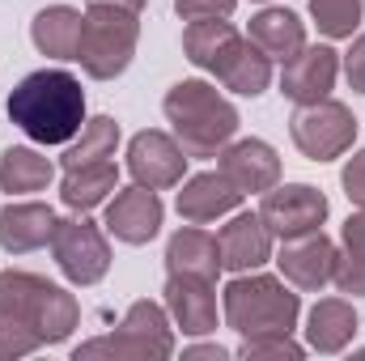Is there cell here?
<instances>
[{
  "mask_svg": "<svg viewBox=\"0 0 365 361\" xmlns=\"http://www.w3.org/2000/svg\"><path fill=\"white\" fill-rule=\"evenodd\" d=\"M56 230V208L30 195H9L0 204V251L4 255H30L51 243Z\"/></svg>",
  "mask_w": 365,
  "mask_h": 361,
  "instance_id": "ac0fdd59",
  "label": "cell"
},
{
  "mask_svg": "<svg viewBox=\"0 0 365 361\" xmlns=\"http://www.w3.org/2000/svg\"><path fill=\"white\" fill-rule=\"evenodd\" d=\"M365 17V0H310V21L327 43L353 39Z\"/></svg>",
  "mask_w": 365,
  "mask_h": 361,
  "instance_id": "f1b7e54d",
  "label": "cell"
},
{
  "mask_svg": "<svg viewBox=\"0 0 365 361\" xmlns=\"http://www.w3.org/2000/svg\"><path fill=\"white\" fill-rule=\"evenodd\" d=\"M238 43H242V34L234 30L230 17H195V21L182 26V56H187L191 68H200L208 77L225 64V56Z\"/></svg>",
  "mask_w": 365,
  "mask_h": 361,
  "instance_id": "603a6c76",
  "label": "cell"
},
{
  "mask_svg": "<svg viewBox=\"0 0 365 361\" xmlns=\"http://www.w3.org/2000/svg\"><path fill=\"white\" fill-rule=\"evenodd\" d=\"M162 306L170 310V323H175V332H182V336H212L217 323H221L217 280H200V276H175V272H166Z\"/></svg>",
  "mask_w": 365,
  "mask_h": 361,
  "instance_id": "4fadbf2b",
  "label": "cell"
},
{
  "mask_svg": "<svg viewBox=\"0 0 365 361\" xmlns=\"http://www.w3.org/2000/svg\"><path fill=\"white\" fill-rule=\"evenodd\" d=\"M272 60L242 34V43L225 56V64L212 73L217 77V86L230 93H238V98H259V93H268V86H272Z\"/></svg>",
  "mask_w": 365,
  "mask_h": 361,
  "instance_id": "d4e9b609",
  "label": "cell"
},
{
  "mask_svg": "<svg viewBox=\"0 0 365 361\" xmlns=\"http://www.w3.org/2000/svg\"><path fill=\"white\" fill-rule=\"evenodd\" d=\"M115 191H119V166L115 162H98V166H81V171L60 175V204L68 213H93Z\"/></svg>",
  "mask_w": 365,
  "mask_h": 361,
  "instance_id": "484cf974",
  "label": "cell"
},
{
  "mask_svg": "<svg viewBox=\"0 0 365 361\" xmlns=\"http://www.w3.org/2000/svg\"><path fill=\"white\" fill-rule=\"evenodd\" d=\"M242 200L247 195L225 179L221 171H200V175L179 183L175 208H179L182 221H191V225H212V221H225L230 213H238Z\"/></svg>",
  "mask_w": 365,
  "mask_h": 361,
  "instance_id": "e0dca14e",
  "label": "cell"
},
{
  "mask_svg": "<svg viewBox=\"0 0 365 361\" xmlns=\"http://www.w3.org/2000/svg\"><path fill=\"white\" fill-rule=\"evenodd\" d=\"M119 141H123L119 123L110 115H93V119H86V128L64 145L60 171H81V166H98V162H115Z\"/></svg>",
  "mask_w": 365,
  "mask_h": 361,
  "instance_id": "4316f807",
  "label": "cell"
},
{
  "mask_svg": "<svg viewBox=\"0 0 365 361\" xmlns=\"http://www.w3.org/2000/svg\"><path fill=\"white\" fill-rule=\"evenodd\" d=\"M331 285L344 298H365V208L349 213V221L340 225V243H336V272Z\"/></svg>",
  "mask_w": 365,
  "mask_h": 361,
  "instance_id": "83f0119b",
  "label": "cell"
},
{
  "mask_svg": "<svg viewBox=\"0 0 365 361\" xmlns=\"http://www.w3.org/2000/svg\"><path fill=\"white\" fill-rule=\"evenodd\" d=\"M255 4H268V0H255Z\"/></svg>",
  "mask_w": 365,
  "mask_h": 361,
  "instance_id": "8d00e7d4",
  "label": "cell"
},
{
  "mask_svg": "<svg viewBox=\"0 0 365 361\" xmlns=\"http://www.w3.org/2000/svg\"><path fill=\"white\" fill-rule=\"evenodd\" d=\"M182 357H208V361H225V357H230V349H225V345H217V340H208V345H182Z\"/></svg>",
  "mask_w": 365,
  "mask_h": 361,
  "instance_id": "e575fe53",
  "label": "cell"
},
{
  "mask_svg": "<svg viewBox=\"0 0 365 361\" xmlns=\"http://www.w3.org/2000/svg\"><path fill=\"white\" fill-rule=\"evenodd\" d=\"M289 141L306 162H336L357 145V115L340 98H319L302 102L289 115Z\"/></svg>",
  "mask_w": 365,
  "mask_h": 361,
  "instance_id": "52a82bcc",
  "label": "cell"
},
{
  "mask_svg": "<svg viewBox=\"0 0 365 361\" xmlns=\"http://www.w3.org/2000/svg\"><path fill=\"white\" fill-rule=\"evenodd\" d=\"M47 247H51L56 268L64 272V280L77 285V289H90L110 272V234L93 221L90 213L56 217V230H51Z\"/></svg>",
  "mask_w": 365,
  "mask_h": 361,
  "instance_id": "ba28073f",
  "label": "cell"
},
{
  "mask_svg": "<svg viewBox=\"0 0 365 361\" xmlns=\"http://www.w3.org/2000/svg\"><path fill=\"white\" fill-rule=\"evenodd\" d=\"M13 128H21V136L30 145L43 149H64L90 119L86 90L68 68H34L26 73L4 102Z\"/></svg>",
  "mask_w": 365,
  "mask_h": 361,
  "instance_id": "6da1fadb",
  "label": "cell"
},
{
  "mask_svg": "<svg viewBox=\"0 0 365 361\" xmlns=\"http://www.w3.org/2000/svg\"><path fill=\"white\" fill-rule=\"evenodd\" d=\"M162 115L187 158H217L238 136V106L204 77L175 81L162 98Z\"/></svg>",
  "mask_w": 365,
  "mask_h": 361,
  "instance_id": "3957f363",
  "label": "cell"
},
{
  "mask_svg": "<svg viewBox=\"0 0 365 361\" xmlns=\"http://www.w3.org/2000/svg\"><path fill=\"white\" fill-rule=\"evenodd\" d=\"M276 268L280 276L297 289V293H319L331 285V272H336V243L323 234V230H310V234H297V238H284L276 243Z\"/></svg>",
  "mask_w": 365,
  "mask_h": 361,
  "instance_id": "7c38bea8",
  "label": "cell"
},
{
  "mask_svg": "<svg viewBox=\"0 0 365 361\" xmlns=\"http://www.w3.org/2000/svg\"><path fill=\"white\" fill-rule=\"evenodd\" d=\"M340 77V51L331 43H306L293 60L280 64V93L302 106V102H319L331 98Z\"/></svg>",
  "mask_w": 365,
  "mask_h": 361,
  "instance_id": "5bb4252c",
  "label": "cell"
},
{
  "mask_svg": "<svg viewBox=\"0 0 365 361\" xmlns=\"http://www.w3.org/2000/svg\"><path fill=\"white\" fill-rule=\"evenodd\" d=\"M361 332V319H357V306L353 298H319L310 310H306V349L310 353H323V357H336L344 353Z\"/></svg>",
  "mask_w": 365,
  "mask_h": 361,
  "instance_id": "d6986e66",
  "label": "cell"
},
{
  "mask_svg": "<svg viewBox=\"0 0 365 361\" xmlns=\"http://www.w3.org/2000/svg\"><path fill=\"white\" fill-rule=\"evenodd\" d=\"M340 187H344V195H349L353 208H365V149H349L344 153Z\"/></svg>",
  "mask_w": 365,
  "mask_h": 361,
  "instance_id": "1f68e13d",
  "label": "cell"
},
{
  "mask_svg": "<svg viewBox=\"0 0 365 361\" xmlns=\"http://www.w3.org/2000/svg\"><path fill=\"white\" fill-rule=\"evenodd\" d=\"M0 310L17 315L43 340V349L64 345L81 327V302L64 285L26 268H0Z\"/></svg>",
  "mask_w": 365,
  "mask_h": 361,
  "instance_id": "277c9868",
  "label": "cell"
},
{
  "mask_svg": "<svg viewBox=\"0 0 365 361\" xmlns=\"http://www.w3.org/2000/svg\"><path fill=\"white\" fill-rule=\"evenodd\" d=\"M187 162H191V158L182 153V145L175 141V132H162V128L136 132V136L128 141V149H123V166H128L132 183L153 187V191L179 187V183L187 179Z\"/></svg>",
  "mask_w": 365,
  "mask_h": 361,
  "instance_id": "8fae6325",
  "label": "cell"
},
{
  "mask_svg": "<svg viewBox=\"0 0 365 361\" xmlns=\"http://www.w3.org/2000/svg\"><path fill=\"white\" fill-rule=\"evenodd\" d=\"M310 353L306 345H297L293 336H259V340H238V357L242 361H302Z\"/></svg>",
  "mask_w": 365,
  "mask_h": 361,
  "instance_id": "f546056e",
  "label": "cell"
},
{
  "mask_svg": "<svg viewBox=\"0 0 365 361\" xmlns=\"http://www.w3.org/2000/svg\"><path fill=\"white\" fill-rule=\"evenodd\" d=\"M175 13L182 21H195V17H230L238 9V0H170Z\"/></svg>",
  "mask_w": 365,
  "mask_h": 361,
  "instance_id": "836d02e7",
  "label": "cell"
},
{
  "mask_svg": "<svg viewBox=\"0 0 365 361\" xmlns=\"http://www.w3.org/2000/svg\"><path fill=\"white\" fill-rule=\"evenodd\" d=\"M56 183V162L43 145H9L0 153V191L4 195H38Z\"/></svg>",
  "mask_w": 365,
  "mask_h": 361,
  "instance_id": "cb8c5ba5",
  "label": "cell"
},
{
  "mask_svg": "<svg viewBox=\"0 0 365 361\" xmlns=\"http://www.w3.org/2000/svg\"><path fill=\"white\" fill-rule=\"evenodd\" d=\"M166 272L175 276H200V280H217L225 264H221V247L217 234H208L204 225H182L166 238Z\"/></svg>",
  "mask_w": 365,
  "mask_h": 361,
  "instance_id": "44dd1931",
  "label": "cell"
},
{
  "mask_svg": "<svg viewBox=\"0 0 365 361\" xmlns=\"http://www.w3.org/2000/svg\"><path fill=\"white\" fill-rule=\"evenodd\" d=\"M217 247H221V264L225 272H255L264 264H272L276 255V238L264 225L259 213H230L225 225L217 230Z\"/></svg>",
  "mask_w": 365,
  "mask_h": 361,
  "instance_id": "2e32d148",
  "label": "cell"
},
{
  "mask_svg": "<svg viewBox=\"0 0 365 361\" xmlns=\"http://www.w3.org/2000/svg\"><path fill=\"white\" fill-rule=\"evenodd\" d=\"M217 171L234 183L242 195H264L280 183V153L259 136H234L217 153Z\"/></svg>",
  "mask_w": 365,
  "mask_h": 361,
  "instance_id": "9a60e30c",
  "label": "cell"
},
{
  "mask_svg": "<svg viewBox=\"0 0 365 361\" xmlns=\"http://www.w3.org/2000/svg\"><path fill=\"white\" fill-rule=\"evenodd\" d=\"M221 319L238 340L293 336L302 323V293L272 272H230L221 289Z\"/></svg>",
  "mask_w": 365,
  "mask_h": 361,
  "instance_id": "7a4b0ae2",
  "label": "cell"
},
{
  "mask_svg": "<svg viewBox=\"0 0 365 361\" xmlns=\"http://www.w3.org/2000/svg\"><path fill=\"white\" fill-rule=\"evenodd\" d=\"M340 73L349 77L353 93H365V30H361V34H353L349 51L340 56Z\"/></svg>",
  "mask_w": 365,
  "mask_h": 361,
  "instance_id": "d6a6232c",
  "label": "cell"
},
{
  "mask_svg": "<svg viewBox=\"0 0 365 361\" xmlns=\"http://www.w3.org/2000/svg\"><path fill=\"white\" fill-rule=\"evenodd\" d=\"M327 213H331V204H327V195L314 183H276V187H268L259 195V217L272 230L276 243L310 234V230H323Z\"/></svg>",
  "mask_w": 365,
  "mask_h": 361,
  "instance_id": "9c48e42d",
  "label": "cell"
},
{
  "mask_svg": "<svg viewBox=\"0 0 365 361\" xmlns=\"http://www.w3.org/2000/svg\"><path fill=\"white\" fill-rule=\"evenodd\" d=\"M86 4H106V9H128V13H145V0H86Z\"/></svg>",
  "mask_w": 365,
  "mask_h": 361,
  "instance_id": "d590c367",
  "label": "cell"
},
{
  "mask_svg": "<svg viewBox=\"0 0 365 361\" xmlns=\"http://www.w3.org/2000/svg\"><path fill=\"white\" fill-rule=\"evenodd\" d=\"M179 353L175 345V323H170V310L162 302H132L119 319L115 332L106 336H93L81 340L73 349V361H90V357H106V361H166Z\"/></svg>",
  "mask_w": 365,
  "mask_h": 361,
  "instance_id": "5b68a950",
  "label": "cell"
},
{
  "mask_svg": "<svg viewBox=\"0 0 365 361\" xmlns=\"http://www.w3.org/2000/svg\"><path fill=\"white\" fill-rule=\"evenodd\" d=\"M247 39H251L272 64H284V60H293V56L306 47V21H302L293 9H284V4H264V9L251 17Z\"/></svg>",
  "mask_w": 365,
  "mask_h": 361,
  "instance_id": "7402d4cb",
  "label": "cell"
},
{
  "mask_svg": "<svg viewBox=\"0 0 365 361\" xmlns=\"http://www.w3.org/2000/svg\"><path fill=\"white\" fill-rule=\"evenodd\" d=\"M81 26H86V13L81 9H73V4H47L30 21V43H34L38 56L68 64V60H77Z\"/></svg>",
  "mask_w": 365,
  "mask_h": 361,
  "instance_id": "ffe728a7",
  "label": "cell"
},
{
  "mask_svg": "<svg viewBox=\"0 0 365 361\" xmlns=\"http://www.w3.org/2000/svg\"><path fill=\"white\" fill-rule=\"evenodd\" d=\"M140 43V13L128 9H106V4H86V26H81V47L77 64L90 81H115L132 68Z\"/></svg>",
  "mask_w": 365,
  "mask_h": 361,
  "instance_id": "8992f818",
  "label": "cell"
},
{
  "mask_svg": "<svg viewBox=\"0 0 365 361\" xmlns=\"http://www.w3.org/2000/svg\"><path fill=\"white\" fill-rule=\"evenodd\" d=\"M162 221H166V204L153 187H119L106 204H102V230L123 243V247H145L162 234Z\"/></svg>",
  "mask_w": 365,
  "mask_h": 361,
  "instance_id": "30bf717a",
  "label": "cell"
},
{
  "mask_svg": "<svg viewBox=\"0 0 365 361\" xmlns=\"http://www.w3.org/2000/svg\"><path fill=\"white\" fill-rule=\"evenodd\" d=\"M38 349H43V340L17 315L0 310V361H21V357H30V353H38Z\"/></svg>",
  "mask_w": 365,
  "mask_h": 361,
  "instance_id": "4dcf8cb0",
  "label": "cell"
}]
</instances>
